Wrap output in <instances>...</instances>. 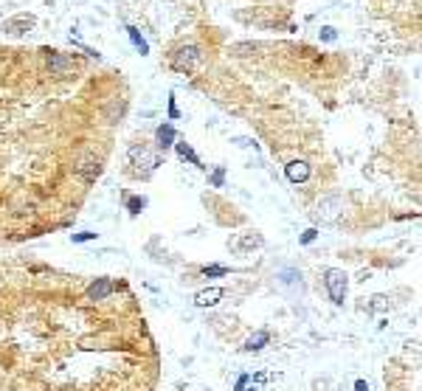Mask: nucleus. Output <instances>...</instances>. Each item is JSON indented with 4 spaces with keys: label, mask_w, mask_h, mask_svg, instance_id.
Instances as JSON below:
<instances>
[{
    "label": "nucleus",
    "mask_w": 422,
    "mask_h": 391,
    "mask_svg": "<svg viewBox=\"0 0 422 391\" xmlns=\"http://www.w3.org/2000/svg\"><path fill=\"white\" fill-rule=\"evenodd\" d=\"M158 147H161V149L175 147V127H172V124H164V127H158Z\"/></svg>",
    "instance_id": "nucleus-9"
},
{
    "label": "nucleus",
    "mask_w": 422,
    "mask_h": 391,
    "mask_svg": "<svg viewBox=\"0 0 422 391\" xmlns=\"http://www.w3.org/2000/svg\"><path fill=\"white\" fill-rule=\"evenodd\" d=\"M223 296H225L223 287H208V290H200L197 296H194V304L197 307H214Z\"/></svg>",
    "instance_id": "nucleus-4"
},
{
    "label": "nucleus",
    "mask_w": 422,
    "mask_h": 391,
    "mask_svg": "<svg viewBox=\"0 0 422 391\" xmlns=\"http://www.w3.org/2000/svg\"><path fill=\"white\" fill-rule=\"evenodd\" d=\"M127 31H129V40L135 43V48H138V51H141V54H147V43H144V40L138 37V31H135V28H127Z\"/></svg>",
    "instance_id": "nucleus-14"
},
{
    "label": "nucleus",
    "mask_w": 422,
    "mask_h": 391,
    "mask_svg": "<svg viewBox=\"0 0 422 391\" xmlns=\"http://www.w3.org/2000/svg\"><path fill=\"white\" fill-rule=\"evenodd\" d=\"M175 149H178V155H181V158H189V161H191L194 166H200V158L194 155V152H191V147H189V144H183V141H178V144H175Z\"/></svg>",
    "instance_id": "nucleus-12"
},
{
    "label": "nucleus",
    "mask_w": 422,
    "mask_h": 391,
    "mask_svg": "<svg viewBox=\"0 0 422 391\" xmlns=\"http://www.w3.org/2000/svg\"><path fill=\"white\" fill-rule=\"evenodd\" d=\"M68 68H70V62L65 59V56H60V54H51V56H48V70H51V73H65Z\"/></svg>",
    "instance_id": "nucleus-10"
},
{
    "label": "nucleus",
    "mask_w": 422,
    "mask_h": 391,
    "mask_svg": "<svg viewBox=\"0 0 422 391\" xmlns=\"http://www.w3.org/2000/svg\"><path fill=\"white\" fill-rule=\"evenodd\" d=\"M31 26H34V17H31V14H20V17L9 20V23L3 26V31H11V34H23V31H28Z\"/></svg>",
    "instance_id": "nucleus-7"
},
{
    "label": "nucleus",
    "mask_w": 422,
    "mask_h": 391,
    "mask_svg": "<svg viewBox=\"0 0 422 391\" xmlns=\"http://www.w3.org/2000/svg\"><path fill=\"white\" fill-rule=\"evenodd\" d=\"M90 239H96L93 231H85V234H76V236H73V242H90Z\"/></svg>",
    "instance_id": "nucleus-18"
},
{
    "label": "nucleus",
    "mask_w": 422,
    "mask_h": 391,
    "mask_svg": "<svg viewBox=\"0 0 422 391\" xmlns=\"http://www.w3.org/2000/svg\"><path fill=\"white\" fill-rule=\"evenodd\" d=\"M324 284H327L329 290V298H332V304H344L346 298V273L338 268H329L327 273H324Z\"/></svg>",
    "instance_id": "nucleus-1"
},
{
    "label": "nucleus",
    "mask_w": 422,
    "mask_h": 391,
    "mask_svg": "<svg viewBox=\"0 0 422 391\" xmlns=\"http://www.w3.org/2000/svg\"><path fill=\"white\" fill-rule=\"evenodd\" d=\"M324 40H335V31H332V28H324Z\"/></svg>",
    "instance_id": "nucleus-21"
},
{
    "label": "nucleus",
    "mask_w": 422,
    "mask_h": 391,
    "mask_svg": "<svg viewBox=\"0 0 422 391\" xmlns=\"http://www.w3.org/2000/svg\"><path fill=\"white\" fill-rule=\"evenodd\" d=\"M386 307H388V298L386 296H374V298H371V310H374V313H383Z\"/></svg>",
    "instance_id": "nucleus-16"
},
{
    "label": "nucleus",
    "mask_w": 422,
    "mask_h": 391,
    "mask_svg": "<svg viewBox=\"0 0 422 391\" xmlns=\"http://www.w3.org/2000/svg\"><path fill=\"white\" fill-rule=\"evenodd\" d=\"M287 177L293 183H304L310 177V164H307V161H290V164H287Z\"/></svg>",
    "instance_id": "nucleus-6"
},
{
    "label": "nucleus",
    "mask_w": 422,
    "mask_h": 391,
    "mask_svg": "<svg viewBox=\"0 0 422 391\" xmlns=\"http://www.w3.org/2000/svg\"><path fill=\"white\" fill-rule=\"evenodd\" d=\"M197 59H200V51L194 48V45H186V48H181V51L175 54L172 65L178 70H189V68H194V62Z\"/></svg>",
    "instance_id": "nucleus-2"
},
{
    "label": "nucleus",
    "mask_w": 422,
    "mask_h": 391,
    "mask_svg": "<svg viewBox=\"0 0 422 391\" xmlns=\"http://www.w3.org/2000/svg\"><path fill=\"white\" fill-rule=\"evenodd\" d=\"M315 234H318L315 228H307V231H304V236H301V242H304V245H310L312 239H315Z\"/></svg>",
    "instance_id": "nucleus-19"
},
{
    "label": "nucleus",
    "mask_w": 422,
    "mask_h": 391,
    "mask_svg": "<svg viewBox=\"0 0 422 391\" xmlns=\"http://www.w3.org/2000/svg\"><path fill=\"white\" fill-rule=\"evenodd\" d=\"M355 391H369V386H366V380H358V383H355Z\"/></svg>",
    "instance_id": "nucleus-20"
},
{
    "label": "nucleus",
    "mask_w": 422,
    "mask_h": 391,
    "mask_svg": "<svg viewBox=\"0 0 422 391\" xmlns=\"http://www.w3.org/2000/svg\"><path fill=\"white\" fill-rule=\"evenodd\" d=\"M144 206H147V200H144V197H129V200H127V209L132 211V214H138Z\"/></svg>",
    "instance_id": "nucleus-13"
},
{
    "label": "nucleus",
    "mask_w": 422,
    "mask_h": 391,
    "mask_svg": "<svg viewBox=\"0 0 422 391\" xmlns=\"http://www.w3.org/2000/svg\"><path fill=\"white\" fill-rule=\"evenodd\" d=\"M267 340H270V335H267V332H253V335L245 340V352H259V349H265Z\"/></svg>",
    "instance_id": "nucleus-8"
},
{
    "label": "nucleus",
    "mask_w": 422,
    "mask_h": 391,
    "mask_svg": "<svg viewBox=\"0 0 422 391\" xmlns=\"http://www.w3.org/2000/svg\"><path fill=\"white\" fill-rule=\"evenodd\" d=\"M259 245H262V236L259 234H242L240 251H250V248H259Z\"/></svg>",
    "instance_id": "nucleus-11"
},
{
    "label": "nucleus",
    "mask_w": 422,
    "mask_h": 391,
    "mask_svg": "<svg viewBox=\"0 0 422 391\" xmlns=\"http://www.w3.org/2000/svg\"><path fill=\"white\" fill-rule=\"evenodd\" d=\"M169 115H172V118H178V107H175V102H169Z\"/></svg>",
    "instance_id": "nucleus-22"
},
{
    "label": "nucleus",
    "mask_w": 422,
    "mask_h": 391,
    "mask_svg": "<svg viewBox=\"0 0 422 391\" xmlns=\"http://www.w3.org/2000/svg\"><path fill=\"white\" fill-rule=\"evenodd\" d=\"M228 273V268H223V265H211V268H203V276H225Z\"/></svg>",
    "instance_id": "nucleus-15"
},
{
    "label": "nucleus",
    "mask_w": 422,
    "mask_h": 391,
    "mask_svg": "<svg viewBox=\"0 0 422 391\" xmlns=\"http://www.w3.org/2000/svg\"><path fill=\"white\" fill-rule=\"evenodd\" d=\"M129 158H132L135 164H144L147 169H155V166H161V158L152 155V152H147V147H132V149H129Z\"/></svg>",
    "instance_id": "nucleus-5"
},
{
    "label": "nucleus",
    "mask_w": 422,
    "mask_h": 391,
    "mask_svg": "<svg viewBox=\"0 0 422 391\" xmlns=\"http://www.w3.org/2000/svg\"><path fill=\"white\" fill-rule=\"evenodd\" d=\"M116 290V284H113L110 279H96L93 284L87 287V298L90 301H102V298H107Z\"/></svg>",
    "instance_id": "nucleus-3"
},
{
    "label": "nucleus",
    "mask_w": 422,
    "mask_h": 391,
    "mask_svg": "<svg viewBox=\"0 0 422 391\" xmlns=\"http://www.w3.org/2000/svg\"><path fill=\"white\" fill-rule=\"evenodd\" d=\"M223 180H225V169H223V166H217L214 174H211V183H214L217 189H220V186H223Z\"/></svg>",
    "instance_id": "nucleus-17"
}]
</instances>
